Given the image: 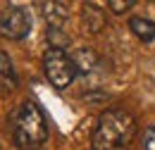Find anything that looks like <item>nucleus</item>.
Listing matches in <instances>:
<instances>
[{
	"mask_svg": "<svg viewBox=\"0 0 155 150\" xmlns=\"http://www.w3.org/2000/svg\"><path fill=\"white\" fill-rule=\"evenodd\" d=\"M136 133V119L124 110H105L98 117L91 145L93 150H127Z\"/></svg>",
	"mask_w": 155,
	"mask_h": 150,
	"instance_id": "obj_1",
	"label": "nucleus"
},
{
	"mask_svg": "<svg viewBox=\"0 0 155 150\" xmlns=\"http://www.w3.org/2000/svg\"><path fill=\"white\" fill-rule=\"evenodd\" d=\"M12 138L19 150H38L48 141V124L36 103H21L12 117Z\"/></svg>",
	"mask_w": 155,
	"mask_h": 150,
	"instance_id": "obj_2",
	"label": "nucleus"
},
{
	"mask_svg": "<svg viewBox=\"0 0 155 150\" xmlns=\"http://www.w3.org/2000/svg\"><path fill=\"white\" fill-rule=\"evenodd\" d=\"M43 72H45L48 81L55 88H67L74 81L79 69H77V64H74V60L67 55L62 48H50L43 55Z\"/></svg>",
	"mask_w": 155,
	"mask_h": 150,
	"instance_id": "obj_3",
	"label": "nucleus"
},
{
	"mask_svg": "<svg viewBox=\"0 0 155 150\" xmlns=\"http://www.w3.org/2000/svg\"><path fill=\"white\" fill-rule=\"evenodd\" d=\"M31 29V17L29 12L19 5H10L5 10H0V34L10 41H19L29 34Z\"/></svg>",
	"mask_w": 155,
	"mask_h": 150,
	"instance_id": "obj_4",
	"label": "nucleus"
},
{
	"mask_svg": "<svg viewBox=\"0 0 155 150\" xmlns=\"http://www.w3.org/2000/svg\"><path fill=\"white\" fill-rule=\"evenodd\" d=\"M72 60H74L77 69L84 72V74H88L91 69H96V64H98V57H96V53H93L91 48H79L77 53L72 55Z\"/></svg>",
	"mask_w": 155,
	"mask_h": 150,
	"instance_id": "obj_5",
	"label": "nucleus"
},
{
	"mask_svg": "<svg viewBox=\"0 0 155 150\" xmlns=\"http://www.w3.org/2000/svg\"><path fill=\"white\" fill-rule=\"evenodd\" d=\"M45 10V19L50 24V29H62L64 19H67V12H64V5L62 2H48V5H41Z\"/></svg>",
	"mask_w": 155,
	"mask_h": 150,
	"instance_id": "obj_6",
	"label": "nucleus"
},
{
	"mask_svg": "<svg viewBox=\"0 0 155 150\" xmlns=\"http://www.w3.org/2000/svg\"><path fill=\"white\" fill-rule=\"evenodd\" d=\"M129 29H131L141 41H153L155 38V21H150V19L134 17L131 21H129Z\"/></svg>",
	"mask_w": 155,
	"mask_h": 150,
	"instance_id": "obj_7",
	"label": "nucleus"
},
{
	"mask_svg": "<svg viewBox=\"0 0 155 150\" xmlns=\"http://www.w3.org/2000/svg\"><path fill=\"white\" fill-rule=\"evenodd\" d=\"M0 81H2L10 91L17 86V76H15V69H12V62H10V57L5 55L2 50H0Z\"/></svg>",
	"mask_w": 155,
	"mask_h": 150,
	"instance_id": "obj_8",
	"label": "nucleus"
},
{
	"mask_svg": "<svg viewBox=\"0 0 155 150\" xmlns=\"http://www.w3.org/2000/svg\"><path fill=\"white\" fill-rule=\"evenodd\" d=\"M107 7L119 15V12H124V10H131V7H134V0H124V2H122V0H112V2H107Z\"/></svg>",
	"mask_w": 155,
	"mask_h": 150,
	"instance_id": "obj_9",
	"label": "nucleus"
},
{
	"mask_svg": "<svg viewBox=\"0 0 155 150\" xmlns=\"http://www.w3.org/2000/svg\"><path fill=\"white\" fill-rule=\"evenodd\" d=\"M143 148L146 150H155V126L146 129V133H143Z\"/></svg>",
	"mask_w": 155,
	"mask_h": 150,
	"instance_id": "obj_10",
	"label": "nucleus"
}]
</instances>
